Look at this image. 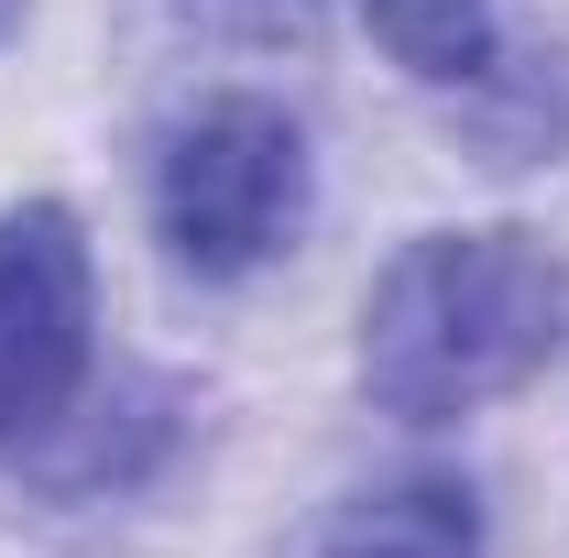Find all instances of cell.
Here are the masks:
<instances>
[{
    "instance_id": "1",
    "label": "cell",
    "mask_w": 569,
    "mask_h": 558,
    "mask_svg": "<svg viewBox=\"0 0 569 558\" xmlns=\"http://www.w3.org/2000/svg\"><path fill=\"white\" fill-rule=\"evenodd\" d=\"M569 275L537 230H427L361 307V395L406 427L471 417L559 361Z\"/></svg>"
},
{
    "instance_id": "2",
    "label": "cell",
    "mask_w": 569,
    "mask_h": 558,
    "mask_svg": "<svg viewBox=\"0 0 569 558\" xmlns=\"http://www.w3.org/2000/svg\"><path fill=\"white\" fill-rule=\"evenodd\" d=\"M307 219V132L274 99H209L153 153V230L198 285L263 275Z\"/></svg>"
},
{
    "instance_id": "3",
    "label": "cell",
    "mask_w": 569,
    "mask_h": 558,
    "mask_svg": "<svg viewBox=\"0 0 569 558\" xmlns=\"http://www.w3.org/2000/svg\"><path fill=\"white\" fill-rule=\"evenodd\" d=\"M88 329H99V275L56 198L0 209V449H33L67 427L88 383Z\"/></svg>"
},
{
    "instance_id": "4",
    "label": "cell",
    "mask_w": 569,
    "mask_h": 558,
    "mask_svg": "<svg viewBox=\"0 0 569 558\" xmlns=\"http://www.w3.org/2000/svg\"><path fill=\"white\" fill-rule=\"evenodd\" d=\"M318 558H482V504L449 471H417V482H383L361 504H340Z\"/></svg>"
},
{
    "instance_id": "5",
    "label": "cell",
    "mask_w": 569,
    "mask_h": 558,
    "mask_svg": "<svg viewBox=\"0 0 569 558\" xmlns=\"http://www.w3.org/2000/svg\"><path fill=\"white\" fill-rule=\"evenodd\" d=\"M361 22L383 33V56L417 77H482L493 67V0H361Z\"/></svg>"
},
{
    "instance_id": "6",
    "label": "cell",
    "mask_w": 569,
    "mask_h": 558,
    "mask_svg": "<svg viewBox=\"0 0 569 558\" xmlns=\"http://www.w3.org/2000/svg\"><path fill=\"white\" fill-rule=\"evenodd\" d=\"M11 11H22V0H0V22H11Z\"/></svg>"
}]
</instances>
